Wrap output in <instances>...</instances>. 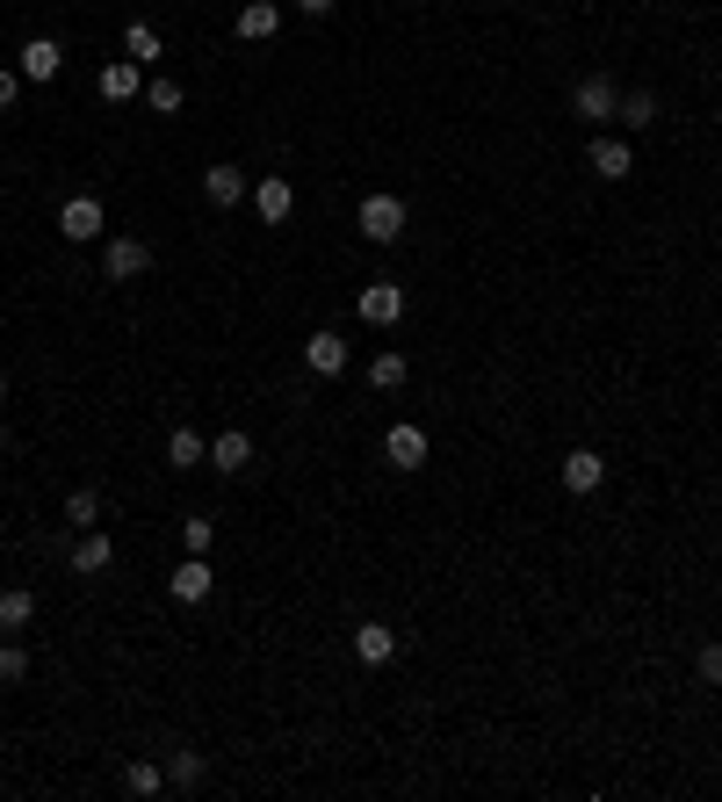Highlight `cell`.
I'll use <instances>...</instances> for the list:
<instances>
[{
    "instance_id": "obj_1",
    "label": "cell",
    "mask_w": 722,
    "mask_h": 802,
    "mask_svg": "<svg viewBox=\"0 0 722 802\" xmlns=\"http://www.w3.org/2000/svg\"><path fill=\"white\" fill-rule=\"evenodd\" d=\"M361 239L369 246L405 239V203H397V195H361Z\"/></svg>"
},
{
    "instance_id": "obj_2",
    "label": "cell",
    "mask_w": 722,
    "mask_h": 802,
    "mask_svg": "<svg viewBox=\"0 0 722 802\" xmlns=\"http://www.w3.org/2000/svg\"><path fill=\"white\" fill-rule=\"evenodd\" d=\"M571 109H578V116L593 123V131H600V123H614V109H621V88H614V80H607V72H593V80H578V94H571Z\"/></svg>"
},
{
    "instance_id": "obj_3",
    "label": "cell",
    "mask_w": 722,
    "mask_h": 802,
    "mask_svg": "<svg viewBox=\"0 0 722 802\" xmlns=\"http://www.w3.org/2000/svg\"><path fill=\"white\" fill-rule=\"evenodd\" d=\"M102 195H66V210H58V231H66L72 246H87V239H102Z\"/></svg>"
},
{
    "instance_id": "obj_4",
    "label": "cell",
    "mask_w": 722,
    "mask_h": 802,
    "mask_svg": "<svg viewBox=\"0 0 722 802\" xmlns=\"http://www.w3.org/2000/svg\"><path fill=\"white\" fill-rule=\"evenodd\" d=\"M210 586H217V572H210L203 557H181V564H173V578H167V594L181 600V608H203Z\"/></svg>"
},
{
    "instance_id": "obj_5",
    "label": "cell",
    "mask_w": 722,
    "mask_h": 802,
    "mask_svg": "<svg viewBox=\"0 0 722 802\" xmlns=\"http://www.w3.org/2000/svg\"><path fill=\"white\" fill-rule=\"evenodd\" d=\"M383 463H391V471H419V463H427V434H419L413 419H397L391 434H383Z\"/></svg>"
},
{
    "instance_id": "obj_6",
    "label": "cell",
    "mask_w": 722,
    "mask_h": 802,
    "mask_svg": "<svg viewBox=\"0 0 722 802\" xmlns=\"http://www.w3.org/2000/svg\"><path fill=\"white\" fill-rule=\"evenodd\" d=\"M94 88H102V102H138V94H145V66H138V58H109Z\"/></svg>"
},
{
    "instance_id": "obj_7",
    "label": "cell",
    "mask_w": 722,
    "mask_h": 802,
    "mask_svg": "<svg viewBox=\"0 0 722 802\" xmlns=\"http://www.w3.org/2000/svg\"><path fill=\"white\" fill-rule=\"evenodd\" d=\"M58 66H66V52H58L52 36H30V44L15 52V72H22V80H58Z\"/></svg>"
},
{
    "instance_id": "obj_8",
    "label": "cell",
    "mask_w": 722,
    "mask_h": 802,
    "mask_svg": "<svg viewBox=\"0 0 722 802\" xmlns=\"http://www.w3.org/2000/svg\"><path fill=\"white\" fill-rule=\"evenodd\" d=\"M102 268H109V275H116V282H131V275H145V268H153V246H145V239H131V231H123V239H109Z\"/></svg>"
},
{
    "instance_id": "obj_9",
    "label": "cell",
    "mask_w": 722,
    "mask_h": 802,
    "mask_svg": "<svg viewBox=\"0 0 722 802\" xmlns=\"http://www.w3.org/2000/svg\"><path fill=\"white\" fill-rule=\"evenodd\" d=\"M361 318H369V326H397V318H405V290H397V282H369V290H361Z\"/></svg>"
},
{
    "instance_id": "obj_10",
    "label": "cell",
    "mask_w": 722,
    "mask_h": 802,
    "mask_svg": "<svg viewBox=\"0 0 722 802\" xmlns=\"http://www.w3.org/2000/svg\"><path fill=\"white\" fill-rule=\"evenodd\" d=\"M232 30H239V44H268V36L282 30V8H275V0H246Z\"/></svg>"
},
{
    "instance_id": "obj_11",
    "label": "cell",
    "mask_w": 722,
    "mask_h": 802,
    "mask_svg": "<svg viewBox=\"0 0 722 802\" xmlns=\"http://www.w3.org/2000/svg\"><path fill=\"white\" fill-rule=\"evenodd\" d=\"M304 369H311V376H340V369H347V340H340V332H311V340H304Z\"/></svg>"
},
{
    "instance_id": "obj_12",
    "label": "cell",
    "mask_w": 722,
    "mask_h": 802,
    "mask_svg": "<svg viewBox=\"0 0 722 802\" xmlns=\"http://www.w3.org/2000/svg\"><path fill=\"white\" fill-rule=\"evenodd\" d=\"M585 159H593V174H600V181H629V174H636V153H629L621 138H593V153H585Z\"/></svg>"
},
{
    "instance_id": "obj_13",
    "label": "cell",
    "mask_w": 722,
    "mask_h": 802,
    "mask_svg": "<svg viewBox=\"0 0 722 802\" xmlns=\"http://www.w3.org/2000/svg\"><path fill=\"white\" fill-rule=\"evenodd\" d=\"M203 195L217 210H232V203H246V167H232V159H217V167H210L203 174Z\"/></svg>"
},
{
    "instance_id": "obj_14",
    "label": "cell",
    "mask_w": 722,
    "mask_h": 802,
    "mask_svg": "<svg viewBox=\"0 0 722 802\" xmlns=\"http://www.w3.org/2000/svg\"><path fill=\"white\" fill-rule=\"evenodd\" d=\"M600 485H607V463L593 449H571L564 455V492H578V499H585V492H600Z\"/></svg>"
},
{
    "instance_id": "obj_15",
    "label": "cell",
    "mask_w": 722,
    "mask_h": 802,
    "mask_svg": "<svg viewBox=\"0 0 722 802\" xmlns=\"http://www.w3.org/2000/svg\"><path fill=\"white\" fill-rule=\"evenodd\" d=\"M354 658H361V665H391V658H397V629L361 622V629H354Z\"/></svg>"
},
{
    "instance_id": "obj_16",
    "label": "cell",
    "mask_w": 722,
    "mask_h": 802,
    "mask_svg": "<svg viewBox=\"0 0 722 802\" xmlns=\"http://www.w3.org/2000/svg\"><path fill=\"white\" fill-rule=\"evenodd\" d=\"M290 203H296V189H290L282 174H268V181L253 189V210H260V225H282V217H290Z\"/></svg>"
},
{
    "instance_id": "obj_17",
    "label": "cell",
    "mask_w": 722,
    "mask_h": 802,
    "mask_svg": "<svg viewBox=\"0 0 722 802\" xmlns=\"http://www.w3.org/2000/svg\"><path fill=\"white\" fill-rule=\"evenodd\" d=\"M210 463H217V471H246V463H253V441H246V427H224V434L210 441Z\"/></svg>"
},
{
    "instance_id": "obj_18",
    "label": "cell",
    "mask_w": 722,
    "mask_h": 802,
    "mask_svg": "<svg viewBox=\"0 0 722 802\" xmlns=\"http://www.w3.org/2000/svg\"><path fill=\"white\" fill-rule=\"evenodd\" d=\"M109 557H116V550H109V535H94V528H87V535H72V572H80V578L109 572Z\"/></svg>"
},
{
    "instance_id": "obj_19",
    "label": "cell",
    "mask_w": 722,
    "mask_h": 802,
    "mask_svg": "<svg viewBox=\"0 0 722 802\" xmlns=\"http://www.w3.org/2000/svg\"><path fill=\"white\" fill-rule=\"evenodd\" d=\"M167 463L173 471H195V463H210V441L195 434V427H173L167 434Z\"/></svg>"
},
{
    "instance_id": "obj_20",
    "label": "cell",
    "mask_w": 722,
    "mask_h": 802,
    "mask_svg": "<svg viewBox=\"0 0 722 802\" xmlns=\"http://www.w3.org/2000/svg\"><path fill=\"white\" fill-rule=\"evenodd\" d=\"M30 622H36V594L30 586H8V594H0V629L15 636V629H30Z\"/></svg>"
},
{
    "instance_id": "obj_21",
    "label": "cell",
    "mask_w": 722,
    "mask_h": 802,
    "mask_svg": "<svg viewBox=\"0 0 722 802\" xmlns=\"http://www.w3.org/2000/svg\"><path fill=\"white\" fill-rule=\"evenodd\" d=\"M123 58H138V66H153V58H159V30H153V22H131V30H123Z\"/></svg>"
},
{
    "instance_id": "obj_22",
    "label": "cell",
    "mask_w": 722,
    "mask_h": 802,
    "mask_svg": "<svg viewBox=\"0 0 722 802\" xmlns=\"http://www.w3.org/2000/svg\"><path fill=\"white\" fill-rule=\"evenodd\" d=\"M614 123H629V131H651V123H657V94H621Z\"/></svg>"
},
{
    "instance_id": "obj_23",
    "label": "cell",
    "mask_w": 722,
    "mask_h": 802,
    "mask_svg": "<svg viewBox=\"0 0 722 802\" xmlns=\"http://www.w3.org/2000/svg\"><path fill=\"white\" fill-rule=\"evenodd\" d=\"M94 513H102V492H94V485H80V492L66 499V521H72V528H94Z\"/></svg>"
},
{
    "instance_id": "obj_24",
    "label": "cell",
    "mask_w": 722,
    "mask_h": 802,
    "mask_svg": "<svg viewBox=\"0 0 722 802\" xmlns=\"http://www.w3.org/2000/svg\"><path fill=\"white\" fill-rule=\"evenodd\" d=\"M167 781L173 788H195V781H203V752H173V759H167Z\"/></svg>"
},
{
    "instance_id": "obj_25",
    "label": "cell",
    "mask_w": 722,
    "mask_h": 802,
    "mask_svg": "<svg viewBox=\"0 0 722 802\" xmlns=\"http://www.w3.org/2000/svg\"><path fill=\"white\" fill-rule=\"evenodd\" d=\"M369 384L397 391V384H405V354H376V362H369Z\"/></svg>"
},
{
    "instance_id": "obj_26",
    "label": "cell",
    "mask_w": 722,
    "mask_h": 802,
    "mask_svg": "<svg viewBox=\"0 0 722 802\" xmlns=\"http://www.w3.org/2000/svg\"><path fill=\"white\" fill-rule=\"evenodd\" d=\"M123 788H131V795H159V788H167V767H145L138 759V767L123 773Z\"/></svg>"
},
{
    "instance_id": "obj_27",
    "label": "cell",
    "mask_w": 722,
    "mask_h": 802,
    "mask_svg": "<svg viewBox=\"0 0 722 802\" xmlns=\"http://www.w3.org/2000/svg\"><path fill=\"white\" fill-rule=\"evenodd\" d=\"M145 102H153L159 116H173V109H181V80H145Z\"/></svg>"
},
{
    "instance_id": "obj_28",
    "label": "cell",
    "mask_w": 722,
    "mask_h": 802,
    "mask_svg": "<svg viewBox=\"0 0 722 802\" xmlns=\"http://www.w3.org/2000/svg\"><path fill=\"white\" fill-rule=\"evenodd\" d=\"M210 535H217V528H210L203 513H189V521H181V550H189V557H203V550H210Z\"/></svg>"
},
{
    "instance_id": "obj_29",
    "label": "cell",
    "mask_w": 722,
    "mask_h": 802,
    "mask_svg": "<svg viewBox=\"0 0 722 802\" xmlns=\"http://www.w3.org/2000/svg\"><path fill=\"white\" fill-rule=\"evenodd\" d=\"M30 673V651L22 644H0V680H22Z\"/></svg>"
},
{
    "instance_id": "obj_30",
    "label": "cell",
    "mask_w": 722,
    "mask_h": 802,
    "mask_svg": "<svg viewBox=\"0 0 722 802\" xmlns=\"http://www.w3.org/2000/svg\"><path fill=\"white\" fill-rule=\"evenodd\" d=\"M693 665H701L708 687H722V644H701V658H693Z\"/></svg>"
},
{
    "instance_id": "obj_31",
    "label": "cell",
    "mask_w": 722,
    "mask_h": 802,
    "mask_svg": "<svg viewBox=\"0 0 722 802\" xmlns=\"http://www.w3.org/2000/svg\"><path fill=\"white\" fill-rule=\"evenodd\" d=\"M15 94H22V72H8V66H0V109L15 102Z\"/></svg>"
},
{
    "instance_id": "obj_32",
    "label": "cell",
    "mask_w": 722,
    "mask_h": 802,
    "mask_svg": "<svg viewBox=\"0 0 722 802\" xmlns=\"http://www.w3.org/2000/svg\"><path fill=\"white\" fill-rule=\"evenodd\" d=\"M296 8H304V15H332V8H340V0H296Z\"/></svg>"
},
{
    "instance_id": "obj_33",
    "label": "cell",
    "mask_w": 722,
    "mask_h": 802,
    "mask_svg": "<svg viewBox=\"0 0 722 802\" xmlns=\"http://www.w3.org/2000/svg\"><path fill=\"white\" fill-rule=\"evenodd\" d=\"M0 449H8V427H0Z\"/></svg>"
}]
</instances>
